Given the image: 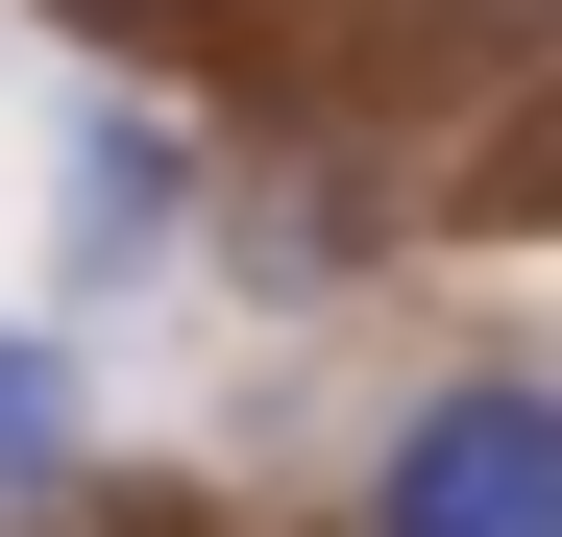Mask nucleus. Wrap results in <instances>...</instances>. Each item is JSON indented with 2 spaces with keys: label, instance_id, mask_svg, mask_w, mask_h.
<instances>
[{
  "label": "nucleus",
  "instance_id": "obj_5",
  "mask_svg": "<svg viewBox=\"0 0 562 537\" xmlns=\"http://www.w3.org/2000/svg\"><path fill=\"white\" fill-rule=\"evenodd\" d=\"M74 25H196V0H74Z\"/></svg>",
  "mask_w": 562,
  "mask_h": 537
},
{
  "label": "nucleus",
  "instance_id": "obj_1",
  "mask_svg": "<svg viewBox=\"0 0 562 537\" xmlns=\"http://www.w3.org/2000/svg\"><path fill=\"white\" fill-rule=\"evenodd\" d=\"M367 537H562V391H538V367L416 391L392 465H367Z\"/></svg>",
  "mask_w": 562,
  "mask_h": 537
},
{
  "label": "nucleus",
  "instance_id": "obj_3",
  "mask_svg": "<svg viewBox=\"0 0 562 537\" xmlns=\"http://www.w3.org/2000/svg\"><path fill=\"white\" fill-rule=\"evenodd\" d=\"M49 465H74V367L0 318V513H49Z\"/></svg>",
  "mask_w": 562,
  "mask_h": 537
},
{
  "label": "nucleus",
  "instance_id": "obj_2",
  "mask_svg": "<svg viewBox=\"0 0 562 537\" xmlns=\"http://www.w3.org/2000/svg\"><path fill=\"white\" fill-rule=\"evenodd\" d=\"M74 196H49V268H74V294H147V268L171 244H196V123H147V99H74Z\"/></svg>",
  "mask_w": 562,
  "mask_h": 537
},
{
  "label": "nucleus",
  "instance_id": "obj_4",
  "mask_svg": "<svg viewBox=\"0 0 562 537\" xmlns=\"http://www.w3.org/2000/svg\"><path fill=\"white\" fill-rule=\"evenodd\" d=\"M245 268H269V294H342V268H367V196H245Z\"/></svg>",
  "mask_w": 562,
  "mask_h": 537
},
{
  "label": "nucleus",
  "instance_id": "obj_6",
  "mask_svg": "<svg viewBox=\"0 0 562 537\" xmlns=\"http://www.w3.org/2000/svg\"><path fill=\"white\" fill-rule=\"evenodd\" d=\"M514 25H562V0H514Z\"/></svg>",
  "mask_w": 562,
  "mask_h": 537
}]
</instances>
